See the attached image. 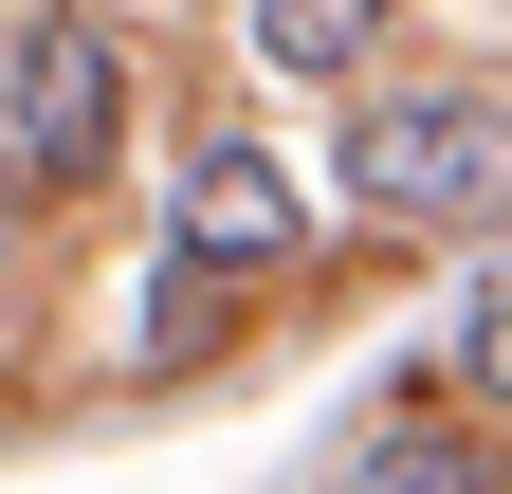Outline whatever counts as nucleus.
Instances as JSON below:
<instances>
[{"mask_svg":"<svg viewBox=\"0 0 512 494\" xmlns=\"http://www.w3.org/2000/svg\"><path fill=\"white\" fill-rule=\"evenodd\" d=\"M0 165H19V202H92L128 165V37L92 0H19L0 19Z\"/></svg>","mask_w":512,"mask_h":494,"instance_id":"f257e3e1","label":"nucleus"},{"mask_svg":"<svg viewBox=\"0 0 512 494\" xmlns=\"http://www.w3.org/2000/svg\"><path fill=\"white\" fill-rule=\"evenodd\" d=\"M348 202L384 238H476V220H512V92H476V74L366 92L348 110Z\"/></svg>","mask_w":512,"mask_h":494,"instance_id":"f03ea898","label":"nucleus"},{"mask_svg":"<svg viewBox=\"0 0 512 494\" xmlns=\"http://www.w3.org/2000/svg\"><path fill=\"white\" fill-rule=\"evenodd\" d=\"M165 257H202V275H293V257H311V183L256 147V129H220L202 165H183V202H165Z\"/></svg>","mask_w":512,"mask_h":494,"instance_id":"7ed1b4c3","label":"nucleus"},{"mask_svg":"<svg viewBox=\"0 0 512 494\" xmlns=\"http://www.w3.org/2000/svg\"><path fill=\"white\" fill-rule=\"evenodd\" d=\"M348 494H512V458L476 440V403H403V421H366V440H348Z\"/></svg>","mask_w":512,"mask_h":494,"instance_id":"20e7f679","label":"nucleus"},{"mask_svg":"<svg viewBox=\"0 0 512 494\" xmlns=\"http://www.w3.org/2000/svg\"><path fill=\"white\" fill-rule=\"evenodd\" d=\"M384 19H403V0H256V55H275V74H366Z\"/></svg>","mask_w":512,"mask_h":494,"instance_id":"39448f33","label":"nucleus"},{"mask_svg":"<svg viewBox=\"0 0 512 494\" xmlns=\"http://www.w3.org/2000/svg\"><path fill=\"white\" fill-rule=\"evenodd\" d=\"M439 366H458V403H476V421H512V257H494V275L458 293V330H439Z\"/></svg>","mask_w":512,"mask_h":494,"instance_id":"423d86ee","label":"nucleus"},{"mask_svg":"<svg viewBox=\"0 0 512 494\" xmlns=\"http://www.w3.org/2000/svg\"><path fill=\"white\" fill-rule=\"evenodd\" d=\"M0 220H19V165H0Z\"/></svg>","mask_w":512,"mask_h":494,"instance_id":"0eeeda50","label":"nucleus"},{"mask_svg":"<svg viewBox=\"0 0 512 494\" xmlns=\"http://www.w3.org/2000/svg\"><path fill=\"white\" fill-rule=\"evenodd\" d=\"M128 19H183V0H128Z\"/></svg>","mask_w":512,"mask_h":494,"instance_id":"6e6552de","label":"nucleus"}]
</instances>
